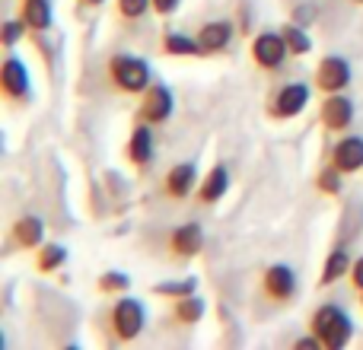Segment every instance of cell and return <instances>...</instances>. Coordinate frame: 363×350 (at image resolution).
<instances>
[{
	"instance_id": "obj_22",
	"label": "cell",
	"mask_w": 363,
	"mask_h": 350,
	"mask_svg": "<svg viewBox=\"0 0 363 350\" xmlns=\"http://www.w3.org/2000/svg\"><path fill=\"white\" fill-rule=\"evenodd\" d=\"M160 51H163V55H169V57H204V55H201L198 38L182 35V32H166L163 42H160Z\"/></svg>"
},
{
	"instance_id": "obj_28",
	"label": "cell",
	"mask_w": 363,
	"mask_h": 350,
	"mask_svg": "<svg viewBox=\"0 0 363 350\" xmlns=\"http://www.w3.org/2000/svg\"><path fill=\"white\" fill-rule=\"evenodd\" d=\"M26 32H29V29H26V23L19 16L16 19H6L4 29H0V45H4V48H13V45H16Z\"/></svg>"
},
{
	"instance_id": "obj_23",
	"label": "cell",
	"mask_w": 363,
	"mask_h": 350,
	"mask_svg": "<svg viewBox=\"0 0 363 350\" xmlns=\"http://www.w3.org/2000/svg\"><path fill=\"white\" fill-rule=\"evenodd\" d=\"M153 296H163V300H182V296L198 293V277H176V281H163L150 287Z\"/></svg>"
},
{
	"instance_id": "obj_25",
	"label": "cell",
	"mask_w": 363,
	"mask_h": 350,
	"mask_svg": "<svg viewBox=\"0 0 363 350\" xmlns=\"http://www.w3.org/2000/svg\"><path fill=\"white\" fill-rule=\"evenodd\" d=\"M96 290H99L102 296H125L128 290H131V277L121 274V271H106V274H99V281H96Z\"/></svg>"
},
{
	"instance_id": "obj_6",
	"label": "cell",
	"mask_w": 363,
	"mask_h": 350,
	"mask_svg": "<svg viewBox=\"0 0 363 350\" xmlns=\"http://www.w3.org/2000/svg\"><path fill=\"white\" fill-rule=\"evenodd\" d=\"M172 112H176V99H172L169 86H163V83H150V86L144 89V96H140V106H138V115H134V121H144V125H166V121L172 118Z\"/></svg>"
},
{
	"instance_id": "obj_31",
	"label": "cell",
	"mask_w": 363,
	"mask_h": 350,
	"mask_svg": "<svg viewBox=\"0 0 363 350\" xmlns=\"http://www.w3.org/2000/svg\"><path fill=\"white\" fill-rule=\"evenodd\" d=\"M153 4V13H160V16H172V13L179 10L182 0H150Z\"/></svg>"
},
{
	"instance_id": "obj_35",
	"label": "cell",
	"mask_w": 363,
	"mask_h": 350,
	"mask_svg": "<svg viewBox=\"0 0 363 350\" xmlns=\"http://www.w3.org/2000/svg\"><path fill=\"white\" fill-rule=\"evenodd\" d=\"M354 4H363V0H354Z\"/></svg>"
},
{
	"instance_id": "obj_17",
	"label": "cell",
	"mask_w": 363,
	"mask_h": 350,
	"mask_svg": "<svg viewBox=\"0 0 363 350\" xmlns=\"http://www.w3.org/2000/svg\"><path fill=\"white\" fill-rule=\"evenodd\" d=\"M19 19L26 23L29 32H48L51 23H55V6L48 0H23L19 4Z\"/></svg>"
},
{
	"instance_id": "obj_33",
	"label": "cell",
	"mask_w": 363,
	"mask_h": 350,
	"mask_svg": "<svg viewBox=\"0 0 363 350\" xmlns=\"http://www.w3.org/2000/svg\"><path fill=\"white\" fill-rule=\"evenodd\" d=\"M83 4H86V6H102L106 0H83Z\"/></svg>"
},
{
	"instance_id": "obj_4",
	"label": "cell",
	"mask_w": 363,
	"mask_h": 350,
	"mask_svg": "<svg viewBox=\"0 0 363 350\" xmlns=\"http://www.w3.org/2000/svg\"><path fill=\"white\" fill-rule=\"evenodd\" d=\"M309 99H313V86H309V83H287V86H281L268 99L264 115H268L271 121H290L306 112Z\"/></svg>"
},
{
	"instance_id": "obj_15",
	"label": "cell",
	"mask_w": 363,
	"mask_h": 350,
	"mask_svg": "<svg viewBox=\"0 0 363 350\" xmlns=\"http://www.w3.org/2000/svg\"><path fill=\"white\" fill-rule=\"evenodd\" d=\"M45 242V223L32 213H23L10 223V245L23 252H35L38 245Z\"/></svg>"
},
{
	"instance_id": "obj_21",
	"label": "cell",
	"mask_w": 363,
	"mask_h": 350,
	"mask_svg": "<svg viewBox=\"0 0 363 350\" xmlns=\"http://www.w3.org/2000/svg\"><path fill=\"white\" fill-rule=\"evenodd\" d=\"M32 264H35L38 274H55V271H61L64 264H67V249H64L61 242H42L35 249Z\"/></svg>"
},
{
	"instance_id": "obj_13",
	"label": "cell",
	"mask_w": 363,
	"mask_h": 350,
	"mask_svg": "<svg viewBox=\"0 0 363 350\" xmlns=\"http://www.w3.org/2000/svg\"><path fill=\"white\" fill-rule=\"evenodd\" d=\"M233 35H236V29H233V19H211V23H204L198 29V45H201V55L211 57V55H223L226 48H230Z\"/></svg>"
},
{
	"instance_id": "obj_24",
	"label": "cell",
	"mask_w": 363,
	"mask_h": 350,
	"mask_svg": "<svg viewBox=\"0 0 363 350\" xmlns=\"http://www.w3.org/2000/svg\"><path fill=\"white\" fill-rule=\"evenodd\" d=\"M281 35H284V42H287V48H290V55H294V57H303V55H309V51H313V38H309L306 26L284 23L281 26Z\"/></svg>"
},
{
	"instance_id": "obj_3",
	"label": "cell",
	"mask_w": 363,
	"mask_h": 350,
	"mask_svg": "<svg viewBox=\"0 0 363 350\" xmlns=\"http://www.w3.org/2000/svg\"><path fill=\"white\" fill-rule=\"evenodd\" d=\"M144 325H147L144 303L128 296V293L121 296V300L112 306V312H108V332H112L115 344H131V341H138L140 332H144Z\"/></svg>"
},
{
	"instance_id": "obj_5",
	"label": "cell",
	"mask_w": 363,
	"mask_h": 350,
	"mask_svg": "<svg viewBox=\"0 0 363 350\" xmlns=\"http://www.w3.org/2000/svg\"><path fill=\"white\" fill-rule=\"evenodd\" d=\"M0 96H4L6 106H23L32 96L29 70L16 55H6L4 64H0Z\"/></svg>"
},
{
	"instance_id": "obj_1",
	"label": "cell",
	"mask_w": 363,
	"mask_h": 350,
	"mask_svg": "<svg viewBox=\"0 0 363 350\" xmlns=\"http://www.w3.org/2000/svg\"><path fill=\"white\" fill-rule=\"evenodd\" d=\"M309 332L322 341L325 350H341V347H347V341L354 338V322L341 306L325 303V306H319L313 312V319H309Z\"/></svg>"
},
{
	"instance_id": "obj_8",
	"label": "cell",
	"mask_w": 363,
	"mask_h": 350,
	"mask_svg": "<svg viewBox=\"0 0 363 350\" xmlns=\"http://www.w3.org/2000/svg\"><path fill=\"white\" fill-rule=\"evenodd\" d=\"M258 290H262V296L268 303H277V306L290 303L296 296L294 268H290V264H268V268L262 271V283H258Z\"/></svg>"
},
{
	"instance_id": "obj_26",
	"label": "cell",
	"mask_w": 363,
	"mask_h": 350,
	"mask_svg": "<svg viewBox=\"0 0 363 350\" xmlns=\"http://www.w3.org/2000/svg\"><path fill=\"white\" fill-rule=\"evenodd\" d=\"M150 10H153L150 0H115V13H118L121 19H128V23H134V19H144Z\"/></svg>"
},
{
	"instance_id": "obj_9",
	"label": "cell",
	"mask_w": 363,
	"mask_h": 350,
	"mask_svg": "<svg viewBox=\"0 0 363 350\" xmlns=\"http://www.w3.org/2000/svg\"><path fill=\"white\" fill-rule=\"evenodd\" d=\"M351 77H354V70H351V64H347V57L325 55L319 64H315L313 83L319 93L328 96V93H345V89L351 86Z\"/></svg>"
},
{
	"instance_id": "obj_10",
	"label": "cell",
	"mask_w": 363,
	"mask_h": 350,
	"mask_svg": "<svg viewBox=\"0 0 363 350\" xmlns=\"http://www.w3.org/2000/svg\"><path fill=\"white\" fill-rule=\"evenodd\" d=\"M166 249H169L172 261L198 258L201 249H204V230H201V223L188 220V223H179L176 230H169V236H166Z\"/></svg>"
},
{
	"instance_id": "obj_29",
	"label": "cell",
	"mask_w": 363,
	"mask_h": 350,
	"mask_svg": "<svg viewBox=\"0 0 363 350\" xmlns=\"http://www.w3.org/2000/svg\"><path fill=\"white\" fill-rule=\"evenodd\" d=\"M315 16H319V6L309 0V4H300V6H294V13H290V23H296V26H313L315 23Z\"/></svg>"
},
{
	"instance_id": "obj_14",
	"label": "cell",
	"mask_w": 363,
	"mask_h": 350,
	"mask_svg": "<svg viewBox=\"0 0 363 350\" xmlns=\"http://www.w3.org/2000/svg\"><path fill=\"white\" fill-rule=\"evenodd\" d=\"M198 191V166L194 163H176L163 179V194L169 201H185Z\"/></svg>"
},
{
	"instance_id": "obj_27",
	"label": "cell",
	"mask_w": 363,
	"mask_h": 350,
	"mask_svg": "<svg viewBox=\"0 0 363 350\" xmlns=\"http://www.w3.org/2000/svg\"><path fill=\"white\" fill-rule=\"evenodd\" d=\"M341 181H345V172H341L338 166H332V163L315 175V188H319L322 194H338L341 191Z\"/></svg>"
},
{
	"instance_id": "obj_20",
	"label": "cell",
	"mask_w": 363,
	"mask_h": 350,
	"mask_svg": "<svg viewBox=\"0 0 363 350\" xmlns=\"http://www.w3.org/2000/svg\"><path fill=\"white\" fill-rule=\"evenodd\" d=\"M204 312H207V303L201 300L198 293L172 300V322H176V325H185V328L198 325V322L204 319Z\"/></svg>"
},
{
	"instance_id": "obj_11",
	"label": "cell",
	"mask_w": 363,
	"mask_h": 350,
	"mask_svg": "<svg viewBox=\"0 0 363 350\" xmlns=\"http://www.w3.org/2000/svg\"><path fill=\"white\" fill-rule=\"evenodd\" d=\"M354 115H357V108H354V99L345 93H328L325 99H322L319 106V121L325 131L332 134H341L347 131V128L354 125Z\"/></svg>"
},
{
	"instance_id": "obj_2",
	"label": "cell",
	"mask_w": 363,
	"mask_h": 350,
	"mask_svg": "<svg viewBox=\"0 0 363 350\" xmlns=\"http://www.w3.org/2000/svg\"><path fill=\"white\" fill-rule=\"evenodd\" d=\"M108 83L125 96H144V89L153 83V70L138 55H112L106 64Z\"/></svg>"
},
{
	"instance_id": "obj_18",
	"label": "cell",
	"mask_w": 363,
	"mask_h": 350,
	"mask_svg": "<svg viewBox=\"0 0 363 350\" xmlns=\"http://www.w3.org/2000/svg\"><path fill=\"white\" fill-rule=\"evenodd\" d=\"M230 191V169H226L223 163L211 166V172H204V181L198 185V201L201 204H217L223 194Z\"/></svg>"
},
{
	"instance_id": "obj_12",
	"label": "cell",
	"mask_w": 363,
	"mask_h": 350,
	"mask_svg": "<svg viewBox=\"0 0 363 350\" xmlns=\"http://www.w3.org/2000/svg\"><path fill=\"white\" fill-rule=\"evenodd\" d=\"M157 157V140H153V125H144V121H134V131L125 144V159L134 166V169H147Z\"/></svg>"
},
{
	"instance_id": "obj_34",
	"label": "cell",
	"mask_w": 363,
	"mask_h": 350,
	"mask_svg": "<svg viewBox=\"0 0 363 350\" xmlns=\"http://www.w3.org/2000/svg\"><path fill=\"white\" fill-rule=\"evenodd\" d=\"M357 296H360V309H363V293H357Z\"/></svg>"
},
{
	"instance_id": "obj_7",
	"label": "cell",
	"mask_w": 363,
	"mask_h": 350,
	"mask_svg": "<svg viewBox=\"0 0 363 350\" xmlns=\"http://www.w3.org/2000/svg\"><path fill=\"white\" fill-rule=\"evenodd\" d=\"M249 57L255 67L277 70V67H284V61L290 57V48H287L281 32H258V35L249 42Z\"/></svg>"
},
{
	"instance_id": "obj_16",
	"label": "cell",
	"mask_w": 363,
	"mask_h": 350,
	"mask_svg": "<svg viewBox=\"0 0 363 350\" xmlns=\"http://www.w3.org/2000/svg\"><path fill=\"white\" fill-rule=\"evenodd\" d=\"M332 166H338L345 175H354L363 169V137H341L338 144L332 147Z\"/></svg>"
},
{
	"instance_id": "obj_32",
	"label": "cell",
	"mask_w": 363,
	"mask_h": 350,
	"mask_svg": "<svg viewBox=\"0 0 363 350\" xmlns=\"http://www.w3.org/2000/svg\"><path fill=\"white\" fill-rule=\"evenodd\" d=\"M294 347H296V350H319V347H322V341L315 338L313 332H309V338H300V341H296Z\"/></svg>"
},
{
	"instance_id": "obj_19",
	"label": "cell",
	"mask_w": 363,
	"mask_h": 350,
	"mask_svg": "<svg viewBox=\"0 0 363 350\" xmlns=\"http://www.w3.org/2000/svg\"><path fill=\"white\" fill-rule=\"evenodd\" d=\"M351 264L354 258L347 255V249H332L325 255V264H322V274H319V287H332V283H338L341 277L351 274Z\"/></svg>"
},
{
	"instance_id": "obj_30",
	"label": "cell",
	"mask_w": 363,
	"mask_h": 350,
	"mask_svg": "<svg viewBox=\"0 0 363 350\" xmlns=\"http://www.w3.org/2000/svg\"><path fill=\"white\" fill-rule=\"evenodd\" d=\"M351 287H354V293H363V255L357 258V261L351 264Z\"/></svg>"
}]
</instances>
